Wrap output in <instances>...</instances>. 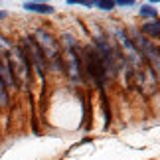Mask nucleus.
Returning a JSON list of instances; mask_svg holds the SVG:
<instances>
[{
	"label": "nucleus",
	"mask_w": 160,
	"mask_h": 160,
	"mask_svg": "<svg viewBox=\"0 0 160 160\" xmlns=\"http://www.w3.org/2000/svg\"><path fill=\"white\" fill-rule=\"evenodd\" d=\"M34 42H36V46L40 48V52H42V55H44V59H46V63H50L53 69H63L61 59H59L58 40H55L50 32H46V30H38V32L34 34Z\"/></svg>",
	"instance_id": "nucleus-1"
},
{
	"label": "nucleus",
	"mask_w": 160,
	"mask_h": 160,
	"mask_svg": "<svg viewBox=\"0 0 160 160\" xmlns=\"http://www.w3.org/2000/svg\"><path fill=\"white\" fill-rule=\"evenodd\" d=\"M83 61H85V69H87L89 79L97 87H103L107 75H105V65H103V59H101L99 52H97L95 48H85L83 50Z\"/></svg>",
	"instance_id": "nucleus-2"
},
{
	"label": "nucleus",
	"mask_w": 160,
	"mask_h": 160,
	"mask_svg": "<svg viewBox=\"0 0 160 160\" xmlns=\"http://www.w3.org/2000/svg\"><path fill=\"white\" fill-rule=\"evenodd\" d=\"M8 65L12 71V77H14L16 85H26L30 81V63L28 59L24 58V53L20 48H10V55H8Z\"/></svg>",
	"instance_id": "nucleus-3"
},
{
	"label": "nucleus",
	"mask_w": 160,
	"mask_h": 160,
	"mask_svg": "<svg viewBox=\"0 0 160 160\" xmlns=\"http://www.w3.org/2000/svg\"><path fill=\"white\" fill-rule=\"evenodd\" d=\"M20 50H22V53H24V58L28 59L30 67H34V69L38 71V75L44 77V73H46V59H44V55H42L40 48L36 46L34 38H24Z\"/></svg>",
	"instance_id": "nucleus-4"
},
{
	"label": "nucleus",
	"mask_w": 160,
	"mask_h": 160,
	"mask_svg": "<svg viewBox=\"0 0 160 160\" xmlns=\"http://www.w3.org/2000/svg\"><path fill=\"white\" fill-rule=\"evenodd\" d=\"M63 44H65V53H63V69L67 71L73 81H81V71H79V58L75 53V46L71 44V38L69 36H63Z\"/></svg>",
	"instance_id": "nucleus-5"
},
{
	"label": "nucleus",
	"mask_w": 160,
	"mask_h": 160,
	"mask_svg": "<svg viewBox=\"0 0 160 160\" xmlns=\"http://www.w3.org/2000/svg\"><path fill=\"white\" fill-rule=\"evenodd\" d=\"M0 79H2L4 85H8V87H16V81H14V77H12L8 59H0Z\"/></svg>",
	"instance_id": "nucleus-6"
},
{
	"label": "nucleus",
	"mask_w": 160,
	"mask_h": 160,
	"mask_svg": "<svg viewBox=\"0 0 160 160\" xmlns=\"http://www.w3.org/2000/svg\"><path fill=\"white\" fill-rule=\"evenodd\" d=\"M24 8L30 10V12H40V14H52L53 8L50 4H44V2H24Z\"/></svg>",
	"instance_id": "nucleus-7"
},
{
	"label": "nucleus",
	"mask_w": 160,
	"mask_h": 160,
	"mask_svg": "<svg viewBox=\"0 0 160 160\" xmlns=\"http://www.w3.org/2000/svg\"><path fill=\"white\" fill-rule=\"evenodd\" d=\"M142 32L150 38H160V20H148L142 24Z\"/></svg>",
	"instance_id": "nucleus-8"
},
{
	"label": "nucleus",
	"mask_w": 160,
	"mask_h": 160,
	"mask_svg": "<svg viewBox=\"0 0 160 160\" xmlns=\"http://www.w3.org/2000/svg\"><path fill=\"white\" fill-rule=\"evenodd\" d=\"M0 105H8V93H6V85L2 79H0Z\"/></svg>",
	"instance_id": "nucleus-9"
},
{
	"label": "nucleus",
	"mask_w": 160,
	"mask_h": 160,
	"mask_svg": "<svg viewBox=\"0 0 160 160\" xmlns=\"http://www.w3.org/2000/svg\"><path fill=\"white\" fill-rule=\"evenodd\" d=\"M93 4H95V6H99L101 10H113L115 6H117L113 0H101V2H93Z\"/></svg>",
	"instance_id": "nucleus-10"
},
{
	"label": "nucleus",
	"mask_w": 160,
	"mask_h": 160,
	"mask_svg": "<svg viewBox=\"0 0 160 160\" xmlns=\"http://www.w3.org/2000/svg\"><path fill=\"white\" fill-rule=\"evenodd\" d=\"M140 14L146 16V18H154L156 16V10L150 8V6H142V8H140Z\"/></svg>",
	"instance_id": "nucleus-11"
},
{
	"label": "nucleus",
	"mask_w": 160,
	"mask_h": 160,
	"mask_svg": "<svg viewBox=\"0 0 160 160\" xmlns=\"http://www.w3.org/2000/svg\"><path fill=\"white\" fill-rule=\"evenodd\" d=\"M115 4H119V6H132L134 2H132V0H119V2H115Z\"/></svg>",
	"instance_id": "nucleus-12"
},
{
	"label": "nucleus",
	"mask_w": 160,
	"mask_h": 160,
	"mask_svg": "<svg viewBox=\"0 0 160 160\" xmlns=\"http://www.w3.org/2000/svg\"><path fill=\"white\" fill-rule=\"evenodd\" d=\"M6 16V12H0V20H2V18Z\"/></svg>",
	"instance_id": "nucleus-13"
}]
</instances>
